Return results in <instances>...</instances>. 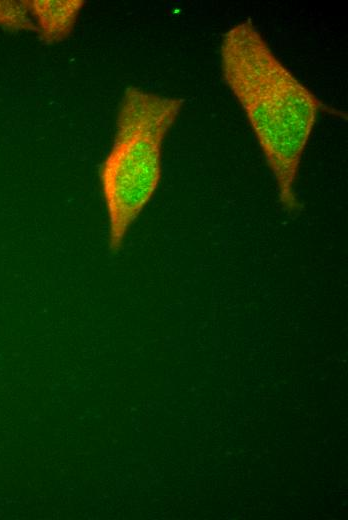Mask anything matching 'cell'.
<instances>
[{
	"instance_id": "obj_1",
	"label": "cell",
	"mask_w": 348,
	"mask_h": 520,
	"mask_svg": "<svg viewBox=\"0 0 348 520\" xmlns=\"http://www.w3.org/2000/svg\"><path fill=\"white\" fill-rule=\"evenodd\" d=\"M220 61L274 176L279 201L297 212L295 182L323 103L275 55L251 19L224 33Z\"/></svg>"
},
{
	"instance_id": "obj_2",
	"label": "cell",
	"mask_w": 348,
	"mask_h": 520,
	"mask_svg": "<svg viewBox=\"0 0 348 520\" xmlns=\"http://www.w3.org/2000/svg\"><path fill=\"white\" fill-rule=\"evenodd\" d=\"M184 100L138 87L125 89L116 117L112 146L99 180L108 218V249L122 248L133 223L161 180L162 145Z\"/></svg>"
},
{
	"instance_id": "obj_3",
	"label": "cell",
	"mask_w": 348,
	"mask_h": 520,
	"mask_svg": "<svg viewBox=\"0 0 348 520\" xmlns=\"http://www.w3.org/2000/svg\"><path fill=\"white\" fill-rule=\"evenodd\" d=\"M84 0H32L28 1L31 15L36 20L37 32L47 44L67 39L77 22Z\"/></svg>"
},
{
	"instance_id": "obj_4",
	"label": "cell",
	"mask_w": 348,
	"mask_h": 520,
	"mask_svg": "<svg viewBox=\"0 0 348 520\" xmlns=\"http://www.w3.org/2000/svg\"><path fill=\"white\" fill-rule=\"evenodd\" d=\"M28 1H0V26L8 30L37 31Z\"/></svg>"
}]
</instances>
